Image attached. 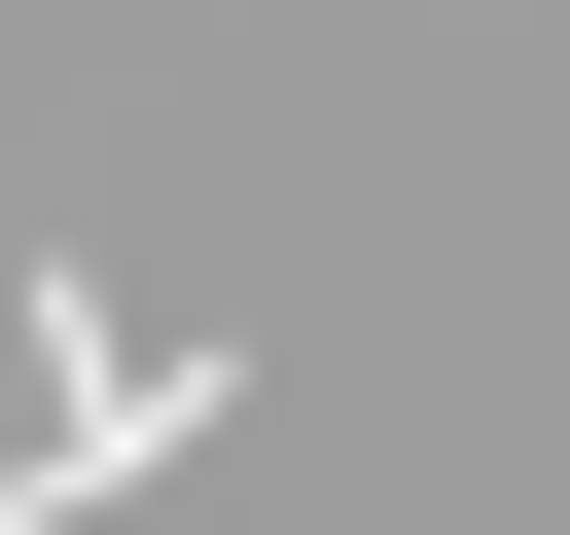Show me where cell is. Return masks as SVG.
I'll list each match as a JSON object with an SVG mask.
<instances>
[{
    "label": "cell",
    "mask_w": 570,
    "mask_h": 535,
    "mask_svg": "<svg viewBox=\"0 0 570 535\" xmlns=\"http://www.w3.org/2000/svg\"><path fill=\"white\" fill-rule=\"evenodd\" d=\"M0 535H36V428H0Z\"/></svg>",
    "instance_id": "obj_1"
}]
</instances>
